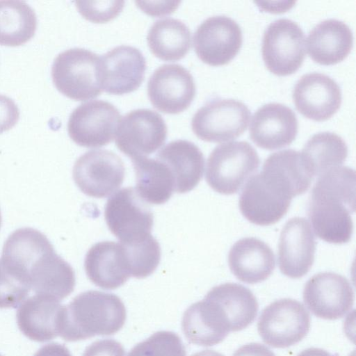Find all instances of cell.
Returning a JSON list of instances; mask_svg holds the SVG:
<instances>
[{
	"label": "cell",
	"instance_id": "6da1fadb",
	"mask_svg": "<svg viewBox=\"0 0 356 356\" xmlns=\"http://www.w3.org/2000/svg\"><path fill=\"white\" fill-rule=\"evenodd\" d=\"M355 172L347 166L333 168L318 176L309 200L308 216L315 234L330 243L348 242L353 231Z\"/></svg>",
	"mask_w": 356,
	"mask_h": 356
},
{
	"label": "cell",
	"instance_id": "7a4b0ae2",
	"mask_svg": "<svg viewBox=\"0 0 356 356\" xmlns=\"http://www.w3.org/2000/svg\"><path fill=\"white\" fill-rule=\"evenodd\" d=\"M125 306L115 294L87 291L63 305L58 319V335L67 341H77L96 335H111L124 325Z\"/></svg>",
	"mask_w": 356,
	"mask_h": 356
},
{
	"label": "cell",
	"instance_id": "3957f363",
	"mask_svg": "<svg viewBox=\"0 0 356 356\" xmlns=\"http://www.w3.org/2000/svg\"><path fill=\"white\" fill-rule=\"evenodd\" d=\"M294 195L282 178L263 169L246 182L239 199L243 216L258 225L277 222L288 211Z\"/></svg>",
	"mask_w": 356,
	"mask_h": 356
},
{
	"label": "cell",
	"instance_id": "277c9868",
	"mask_svg": "<svg viewBox=\"0 0 356 356\" xmlns=\"http://www.w3.org/2000/svg\"><path fill=\"white\" fill-rule=\"evenodd\" d=\"M260 159L254 148L246 141H232L216 146L209 154L206 181L215 191L232 195L257 170Z\"/></svg>",
	"mask_w": 356,
	"mask_h": 356
},
{
	"label": "cell",
	"instance_id": "5b68a950",
	"mask_svg": "<svg viewBox=\"0 0 356 356\" xmlns=\"http://www.w3.org/2000/svg\"><path fill=\"white\" fill-rule=\"evenodd\" d=\"M100 58L83 48L74 47L59 53L51 67V77L56 88L65 96L84 101L99 96Z\"/></svg>",
	"mask_w": 356,
	"mask_h": 356
},
{
	"label": "cell",
	"instance_id": "8992f818",
	"mask_svg": "<svg viewBox=\"0 0 356 356\" xmlns=\"http://www.w3.org/2000/svg\"><path fill=\"white\" fill-rule=\"evenodd\" d=\"M104 218L111 233L123 244L139 243L152 236L153 213L134 188H122L107 200Z\"/></svg>",
	"mask_w": 356,
	"mask_h": 356
},
{
	"label": "cell",
	"instance_id": "52a82bcc",
	"mask_svg": "<svg viewBox=\"0 0 356 356\" xmlns=\"http://www.w3.org/2000/svg\"><path fill=\"white\" fill-rule=\"evenodd\" d=\"M310 325L309 313L300 302L282 298L264 308L258 320L257 330L266 344L284 348L303 339Z\"/></svg>",
	"mask_w": 356,
	"mask_h": 356
},
{
	"label": "cell",
	"instance_id": "ba28073f",
	"mask_svg": "<svg viewBox=\"0 0 356 356\" xmlns=\"http://www.w3.org/2000/svg\"><path fill=\"white\" fill-rule=\"evenodd\" d=\"M250 115L248 107L239 100L216 99L195 113L191 127L202 140L225 142L238 138L246 130Z\"/></svg>",
	"mask_w": 356,
	"mask_h": 356
},
{
	"label": "cell",
	"instance_id": "9c48e42d",
	"mask_svg": "<svg viewBox=\"0 0 356 356\" xmlns=\"http://www.w3.org/2000/svg\"><path fill=\"white\" fill-rule=\"evenodd\" d=\"M305 34L294 21L282 18L271 22L262 40V57L266 67L278 76L296 72L305 56Z\"/></svg>",
	"mask_w": 356,
	"mask_h": 356
},
{
	"label": "cell",
	"instance_id": "30bf717a",
	"mask_svg": "<svg viewBox=\"0 0 356 356\" xmlns=\"http://www.w3.org/2000/svg\"><path fill=\"white\" fill-rule=\"evenodd\" d=\"M125 174L121 158L111 150L92 149L74 163L72 176L78 188L86 195L104 198L122 184Z\"/></svg>",
	"mask_w": 356,
	"mask_h": 356
},
{
	"label": "cell",
	"instance_id": "8fae6325",
	"mask_svg": "<svg viewBox=\"0 0 356 356\" xmlns=\"http://www.w3.org/2000/svg\"><path fill=\"white\" fill-rule=\"evenodd\" d=\"M121 118L118 109L111 103L90 100L72 111L67 131L71 139L80 146L102 147L113 141Z\"/></svg>",
	"mask_w": 356,
	"mask_h": 356
},
{
	"label": "cell",
	"instance_id": "7c38bea8",
	"mask_svg": "<svg viewBox=\"0 0 356 356\" xmlns=\"http://www.w3.org/2000/svg\"><path fill=\"white\" fill-rule=\"evenodd\" d=\"M167 133V125L159 113L149 108L134 109L121 118L115 145L131 159L145 156L163 145Z\"/></svg>",
	"mask_w": 356,
	"mask_h": 356
},
{
	"label": "cell",
	"instance_id": "4fadbf2b",
	"mask_svg": "<svg viewBox=\"0 0 356 356\" xmlns=\"http://www.w3.org/2000/svg\"><path fill=\"white\" fill-rule=\"evenodd\" d=\"M242 42L240 26L225 15L208 17L197 26L193 35L197 56L213 66L229 63L238 52Z\"/></svg>",
	"mask_w": 356,
	"mask_h": 356
},
{
	"label": "cell",
	"instance_id": "5bb4252c",
	"mask_svg": "<svg viewBox=\"0 0 356 356\" xmlns=\"http://www.w3.org/2000/svg\"><path fill=\"white\" fill-rule=\"evenodd\" d=\"M303 300L316 317L336 320L343 317L354 304V291L343 276L332 272L314 275L305 284Z\"/></svg>",
	"mask_w": 356,
	"mask_h": 356
},
{
	"label": "cell",
	"instance_id": "9a60e30c",
	"mask_svg": "<svg viewBox=\"0 0 356 356\" xmlns=\"http://www.w3.org/2000/svg\"><path fill=\"white\" fill-rule=\"evenodd\" d=\"M147 94L159 111L176 114L186 110L195 95V84L191 72L177 63L158 67L147 82Z\"/></svg>",
	"mask_w": 356,
	"mask_h": 356
},
{
	"label": "cell",
	"instance_id": "2e32d148",
	"mask_svg": "<svg viewBox=\"0 0 356 356\" xmlns=\"http://www.w3.org/2000/svg\"><path fill=\"white\" fill-rule=\"evenodd\" d=\"M315 250V236L308 220L302 217L291 218L282 228L279 239L280 271L293 279L303 277L314 264Z\"/></svg>",
	"mask_w": 356,
	"mask_h": 356
},
{
	"label": "cell",
	"instance_id": "e0dca14e",
	"mask_svg": "<svg viewBox=\"0 0 356 356\" xmlns=\"http://www.w3.org/2000/svg\"><path fill=\"white\" fill-rule=\"evenodd\" d=\"M146 61L140 50L119 45L100 58L99 81L102 90L121 95L136 90L145 78Z\"/></svg>",
	"mask_w": 356,
	"mask_h": 356
},
{
	"label": "cell",
	"instance_id": "ac0fdd59",
	"mask_svg": "<svg viewBox=\"0 0 356 356\" xmlns=\"http://www.w3.org/2000/svg\"><path fill=\"white\" fill-rule=\"evenodd\" d=\"M292 96L297 110L316 121L329 119L341 103L337 83L329 76L316 72L305 74L298 79Z\"/></svg>",
	"mask_w": 356,
	"mask_h": 356
},
{
	"label": "cell",
	"instance_id": "d6986e66",
	"mask_svg": "<svg viewBox=\"0 0 356 356\" xmlns=\"http://www.w3.org/2000/svg\"><path fill=\"white\" fill-rule=\"evenodd\" d=\"M298 122L291 108L280 103H268L254 113L250 136L259 147L276 149L290 145L296 138Z\"/></svg>",
	"mask_w": 356,
	"mask_h": 356
},
{
	"label": "cell",
	"instance_id": "ffe728a7",
	"mask_svg": "<svg viewBox=\"0 0 356 356\" xmlns=\"http://www.w3.org/2000/svg\"><path fill=\"white\" fill-rule=\"evenodd\" d=\"M182 330L188 340L202 346L221 343L231 332L229 321L221 305L205 296L184 312Z\"/></svg>",
	"mask_w": 356,
	"mask_h": 356
},
{
	"label": "cell",
	"instance_id": "44dd1931",
	"mask_svg": "<svg viewBox=\"0 0 356 356\" xmlns=\"http://www.w3.org/2000/svg\"><path fill=\"white\" fill-rule=\"evenodd\" d=\"M84 268L94 284L107 290L119 288L131 277L129 259L120 242L94 244L86 253Z\"/></svg>",
	"mask_w": 356,
	"mask_h": 356
},
{
	"label": "cell",
	"instance_id": "7402d4cb",
	"mask_svg": "<svg viewBox=\"0 0 356 356\" xmlns=\"http://www.w3.org/2000/svg\"><path fill=\"white\" fill-rule=\"evenodd\" d=\"M229 268L240 281L257 284L268 279L275 269V255L264 241L243 238L231 248L228 255Z\"/></svg>",
	"mask_w": 356,
	"mask_h": 356
},
{
	"label": "cell",
	"instance_id": "603a6c76",
	"mask_svg": "<svg viewBox=\"0 0 356 356\" xmlns=\"http://www.w3.org/2000/svg\"><path fill=\"white\" fill-rule=\"evenodd\" d=\"M29 282L36 294L60 301L75 286V273L72 266L52 248L40 257L28 272Z\"/></svg>",
	"mask_w": 356,
	"mask_h": 356
},
{
	"label": "cell",
	"instance_id": "cb8c5ba5",
	"mask_svg": "<svg viewBox=\"0 0 356 356\" xmlns=\"http://www.w3.org/2000/svg\"><path fill=\"white\" fill-rule=\"evenodd\" d=\"M52 248L53 245L44 234L31 227H22L14 231L6 240L1 260L8 270L30 286V268Z\"/></svg>",
	"mask_w": 356,
	"mask_h": 356
},
{
	"label": "cell",
	"instance_id": "d4e9b609",
	"mask_svg": "<svg viewBox=\"0 0 356 356\" xmlns=\"http://www.w3.org/2000/svg\"><path fill=\"white\" fill-rule=\"evenodd\" d=\"M63 305L60 301L36 294L25 300L16 313L20 331L29 339L45 342L58 336V319Z\"/></svg>",
	"mask_w": 356,
	"mask_h": 356
},
{
	"label": "cell",
	"instance_id": "484cf974",
	"mask_svg": "<svg viewBox=\"0 0 356 356\" xmlns=\"http://www.w3.org/2000/svg\"><path fill=\"white\" fill-rule=\"evenodd\" d=\"M156 159L163 162L170 170L175 179V192L178 193L193 190L202 177L204 155L191 141L172 140L158 152Z\"/></svg>",
	"mask_w": 356,
	"mask_h": 356
},
{
	"label": "cell",
	"instance_id": "4316f807",
	"mask_svg": "<svg viewBox=\"0 0 356 356\" xmlns=\"http://www.w3.org/2000/svg\"><path fill=\"white\" fill-rule=\"evenodd\" d=\"M353 43L350 28L343 22L328 19L316 24L307 38L309 56L322 65L336 64L350 53Z\"/></svg>",
	"mask_w": 356,
	"mask_h": 356
},
{
	"label": "cell",
	"instance_id": "83f0119b",
	"mask_svg": "<svg viewBox=\"0 0 356 356\" xmlns=\"http://www.w3.org/2000/svg\"><path fill=\"white\" fill-rule=\"evenodd\" d=\"M136 174V191L147 203L162 204L175 191L173 175L169 168L157 159L146 156L131 159Z\"/></svg>",
	"mask_w": 356,
	"mask_h": 356
},
{
	"label": "cell",
	"instance_id": "f1b7e54d",
	"mask_svg": "<svg viewBox=\"0 0 356 356\" xmlns=\"http://www.w3.org/2000/svg\"><path fill=\"white\" fill-rule=\"evenodd\" d=\"M207 296L218 302L229 321L231 332L241 331L255 319L259 305L252 292L236 283H225L213 287Z\"/></svg>",
	"mask_w": 356,
	"mask_h": 356
},
{
	"label": "cell",
	"instance_id": "f546056e",
	"mask_svg": "<svg viewBox=\"0 0 356 356\" xmlns=\"http://www.w3.org/2000/svg\"><path fill=\"white\" fill-rule=\"evenodd\" d=\"M147 40L152 53L164 60L182 58L191 48L189 28L181 20L165 17L150 26Z\"/></svg>",
	"mask_w": 356,
	"mask_h": 356
},
{
	"label": "cell",
	"instance_id": "4dcf8cb0",
	"mask_svg": "<svg viewBox=\"0 0 356 356\" xmlns=\"http://www.w3.org/2000/svg\"><path fill=\"white\" fill-rule=\"evenodd\" d=\"M300 154L305 165L315 177L340 166L348 156V147L337 134L320 132L307 141Z\"/></svg>",
	"mask_w": 356,
	"mask_h": 356
},
{
	"label": "cell",
	"instance_id": "1f68e13d",
	"mask_svg": "<svg viewBox=\"0 0 356 356\" xmlns=\"http://www.w3.org/2000/svg\"><path fill=\"white\" fill-rule=\"evenodd\" d=\"M37 17L25 1L0 0V44L19 46L35 34Z\"/></svg>",
	"mask_w": 356,
	"mask_h": 356
},
{
	"label": "cell",
	"instance_id": "d6a6232c",
	"mask_svg": "<svg viewBox=\"0 0 356 356\" xmlns=\"http://www.w3.org/2000/svg\"><path fill=\"white\" fill-rule=\"evenodd\" d=\"M266 165L282 175L291 185L296 196L305 193L314 178L305 165L300 152L288 149L271 154Z\"/></svg>",
	"mask_w": 356,
	"mask_h": 356
},
{
	"label": "cell",
	"instance_id": "836d02e7",
	"mask_svg": "<svg viewBox=\"0 0 356 356\" xmlns=\"http://www.w3.org/2000/svg\"><path fill=\"white\" fill-rule=\"evenodd\" d=\"M128 356H186V352L177 334L159 331L136 344Z\"/></svg>",
	"mask_w": 356,
	"mask_h": 356
},
{
	"label": "cell",
	"instance_id": "e575fe53",
	"mask_svg": "<svg viewBox=\"0 0 356 356\" xmlns=\"http://www.w3.org/2000/svg\"><path fill=\"white\" fill-rule=\"evenodd\" d=\"M30 286L3 264L0 259V308L15 307L27 297Z\"/></svg>",
	"mask_w": 356,
	"mask_h": 356
},
{
	"label": "cell",
	"instance_id": "d590c367",
	"mask_svg": "<svg viewBox=\"0 0 356 356\" xmlns=\"http://www.w3.org/2000/svg\"><path fill=\"white\" fill-rule=\"evenodd\" d=\"M76 8L86 19L105 23L114 19L124 8V1H76Z\"/></svg>",
	"mask_w": 356,
	"mask_h": 356
},
{
	"label": "cell",
	"instance_id": "8d00e7d4",
	"mask_svg": "<svg viewBox=\"0 0 356 356\" xmlns=\"http://www.w3.org/2000/svg\"><path fill=\"white\" fill-rule=\"evenodd\" d=\"M82 356H125V351L118 341L105 339L96 341L88 346Z\"/></svg>",
	"mask_w": 356,
	"mask_h": 356
},
{
	"label": "cell",
	"instance_id": "74e56055",
	"mask_svg": "<svg viewBox=\"0 0 356 356\" xmlns=\"http://www.w3.org/2000/svg\"><path fill=\"white\" fill-rule=\"evenodd\" d=\"M19 118V110L9 97L0 94V134L13 128Z\"/></svg>",
	"mask_w": 356,
	"mask_h": 356
},
{
	"label": "cell",
	"instance_id": "f35d334b",
	"mask_svg": "<svg viewBox=\"0 0 356 356\" xmlns=\"http://www.w3.org/2000/svg\"><path fill=\"white\" fill-rule=\"evenodd\" d=\"M179 3L180 1H136V3L141 10L150 15H161L172 13L177 9Z\"/></svg>",
	"mask_w": 356,
	"mask_h": 356
},
{
	"label": "cell",
	"instance_id": "ab89813d",
	"mask_svg": "<svg viewBox=\"0 0 356 356\" xmlns=\"http://www.w3.org/2000/svg\"><path fill=\"white\" fill-rule=\"evenodd\" d=\"M232 356H275V355L261 343H250L238 348Z\"/></svg>",
	"mask_w": 356,
	"mask_h": 356
},
{
	"label": "cell",
	"instance_id": "60d3db41",
	"mask_svg": "<svg viewBox=\"0 0 356 356\" xmlns=\"http://www.w3.org/2000/svg\"><path fill=\"white\" fill-rule=\"evenodd\" d=\"M33 356H72V355L65 346L51 343L41 347Z\"/></svg>",
	"mask_w": 356,
	"mask_h": 356
},
{
	"label": "cell",
	"instance_id": "b9f144b4",
	"mask_svg": "<svg viewBox=\"0 0 356 356\" xmlns=\"http://www.w3.org/2000/svg\"><path fill=\"white\" fill-rule=\"evenodd\" d=\"M297 356H333L325 350L319 348H309L302 350Z\"/></svg>",
	"mask_w": 356,
	"mask_h": 356
},
{
	"label": "cell",
	"instance_id": "7bdbcfd3",
	"mask_svg": "<svg viewBox=\"0 0 356 356\" xmlns=\"http://www.w3.org/2000/svg\"><path fill=\"white\" fill-rule=\"evenodd\" d=\"M191 356H225L224 355L213 350H204L193 354Z\"/></svg>",
	"mask_w": 356,
	"mask_h": 356
},
{
	"label": "cell",
	"instance_id": "ee69618b",
	"mask_svg": "<svg viewBox=\"0 0 356 356\" xmlns=\"http://www.w3.org/2000/svg\"><path fill=\"white\" fill-rule=\"evenodd\" d=\"M1 222H2V218H1V210H0V228L1 226Z\"/></svg>",
	"mask_w": 356,
	"mask_h": 356
},
{
	"label": "cell",
	"instance_id": "f6af8a7d",
	"mask_svg": "<svg viewBox=\"0 0 356 356\" xmlns=\"http://www.w3.org/2000/svg\"><path fill=\"white\" fill-rule=\"evenodd\" d=\"M0 356H1V355H0Z\"/></svg>",
	"mask_w": 356,
	"mask_h": 356
}]
</instances>
